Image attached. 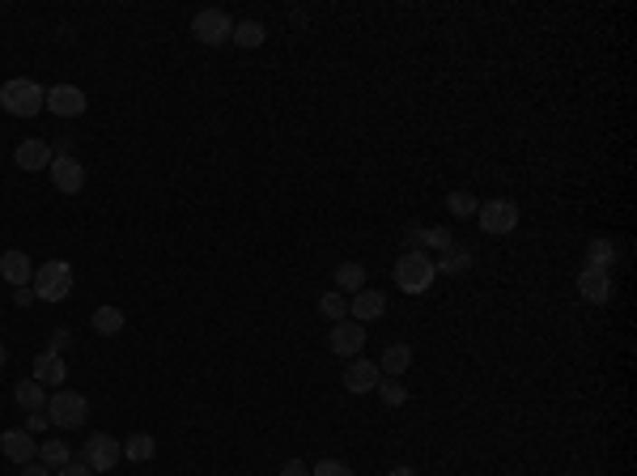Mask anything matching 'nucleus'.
I'll use <instances>...</instances> for the list:
<instances>
[{"label": "nucleus", "instance_id": "obj_9", "mask_svg": "<svg viewBox=\"0 0 637 476\" xmlns=\"http://www.w3.org/2000/svg\"><path fill=\"white\" fill-rule=\"evenodd\" d=\"M0 451H5V460H14L26 468V463H34V455H39V443H34V434L22 425V430H5V434H0Z\"/></svg>", "mask_w": 637, "mask_h": 476}, {"label": "nucleus", "instance_id": "obj_18", "mask_svg": "<svg viewBox=\"0 0 637 476\" xmlns=\"http://www.w3.org/2000/svg\"><path fill=\"white\" fill-rule=\"evenodd\" d=\"M64 375H69V366H64L60 353H39V357H34V378H39L43 387H60Z\"/></svg>", "mask_w": 637, "mask_h": 476}, {"label": "nucleus", "instance_id": "obj_30", "mask_svg": "<svg viewBox=\"0 0 637 476\" xmlns=\"http://www.w3.org/2000/svg\"><path fill=\"white\" fill-rule=\"evenodd\" d=\"M446 209H451V217H476L480 200L471 196V192H446Z\"/></svg>", "mask_w": 637, "mask_h": 476}, {"label": "nucleus", "instance_id": "obj_12", "mask_svg": "<svg viewBox=\"0 0 637 476\" xmlns=\"http://www.w3.org/2000/svg\"><path fill=\"white\" fill-rule=\"evenodd\" d=\"M578 294L586 298L591 307H604V302H612V272L582 268V272H578Z\"/></svg>", "mask_w": 637, "mask_h": 476}, {"label": "nucleus", "instance_id": "obj_7", "mask_svg": "<svg viewBox=\"0 0 637 476\" xmlns=\"http://www.w3.org/2000/svg\"><path fill=\"white\" fill-rule=\"evenodd\" d=\"M476 222H480V230L485 234H493V238H501V234H510L514 225H518V205L514 200H485L480 209H476Z\"/></svg>", "mask_w": 637, "mask_h": 476}, {"label": "nucleus", "instance_id": "obj_17", "mask_svg": "<svg viewBox=\"0 0 637 476\" xmlns=\"http://www.w3.org/2000/svg\"><path fill=\"white\" fill-rule=\"evenodd\" d=\"M408 366H413V345H387V349H383V357H378V370H383V378L408 375Z\"/></svg>", "mask_w": 637, "mask_h": 476}, {"label": "nucleus", "instance_id": "obj_2", "mask_svg": "<svg viewBox=\"0 0 637 476\" xmlns=\"http://www.w3.org/2000/svg\"><path fill=\"white\" fill-rule=\"evenodd\" d=\"M433 260L425 252H404L400 260H395V285H400L404 294H425L433 285Z\"/></svg>", "mask_w": 637, "mask_h": 476}, {"label": "nucleus", "instance_id": "obj_36", "mask_svg": "<svg viewBox=\"0 0 637 476\" xmlns=\"http://www.w3.org/2000/svg\"><path fill=\"white\" fill-rule=\"evenodd\" d=\"M56 476H94V472H90V468H85L81 460H72V463H64V468H60Z\"/></svg>", "mask_w": 637, "mask_h": 476}, {"label": "nucleus", "instance_id": "obj_15", "mask_svg": "<svg viewBox=\"0 0 637 476\" xmlns=\"http://www.w3.org/2000/svg\"><path fill=\"white\" fill-rule=\"evenodd\" d=\"M348 315H353V323L383 319V315H387V294H378V290H361V294H353V302H348Z\"/></svg>", "mask_w": 637, "mask_h": 476}, {"label": "nucleus", "instance_id": "obj_24", "mask_svg": "<svg viewBox=\"0 0 637 476\" xmlns=\"http://www.w3.org/2000/svg\"><path fill=\"white\" fill-rule=\"evenodd\" d=\"M408 238H413V243H425V247H438V252H446V247L455 243V234H451L446 225H430V230L413 225V230H408Z\"/></svg>", "mask_w": 637, "mask_h": 476}, {"label": "nucleus", "instance_id": "obj_26", "mask_svg": "<svg viewBox=\"0 0 637 476\" xmlns=\"http://www.w3.org/2000/svg\"><path fill=\"white\" fill-rule=\"evenodd\" d=\"M375 392L383 395V405H387V408H404V405H408V387H404L400 378H378Z\"/></svg>", "mask_w": 637, "mask_h": 476}, {"label": "nucleus", "instance_id": "obj_37", "mask_svg": "<svg viewBox=\"0 0 637 476\" xmlns=\"http://www.w3.org/2000/svg\"><path fill=\"white\" fill-rule=\"evenodd\" d=\"M22 476H56V472H52L47 463H26V468H22Z\"/></svg>", "mask_w": 637, "mask_h": 476}, {"label": "nucleus", "instance_id": "obj_23", "mask_svg": "<svg viewBox=\"0 0 637 476\" xmlns=\"http://www.w3.org/2000/svg\"><path fill=\"white\" fill-rule=\"evenodd\" d=\"M153 455H157V438H153V434H132V438H124V460L145 463V460H153Z\"/></svg>", "mask_w": 637, "mask_h": 476}, {"label": "nucleus", "instance_id": "obj_27", "mask_svg": "<svg viewBox=\"0 0 637 476\" xmlns=\"http://www.w3.org/2000/svg\"><path fill=\"white\" fill-rule=\"evenodd\" d=\"M612 260H616V247H612L608 238H595V243H591V255H586V268L612 272Z\"/></svg>", "mask_w": 637, "mask_h": 476}, {"label": "nucleus", "instance_id": "obj_25", "mask_svg": "<svg viewBox=\"0 0 637 476\" xmlns=\"http://www.w3.org/2000/svg\"><path fill=\"white\" fill-rule=\"evenodd\" d=\"M230 39H234L238 47H263V39H268V30H263V22H238Z\"/></svg>", "mask_w": 637, "mask_h": 476}, {"label": "nucleus", "instance_id": "obj_32", "mask_svg": "<svg viewBox=\"0 0 637 476\" xmlns=\"http://www.w3.org/2000/svg\"><path fill=\"white\" fill-rule=\"evenodd\" d=\"M69 340H72L69 328H56V332H52V345H47V353H64V349H69Z\"/></svg>", "mask_w": 637, "mask_h": 476}, {"label": "nucleus", "instance_id": "obj_11", "mask_svg": "<svg viewBox=\"0 0 637 476\" xmlns=\"http://www.w3.org/2000/svg\"><path fill=\"white\" fill-rule=\"evenodd\" d=\"M52 157H56V149H52L47 140H39V137L22 140V145L14 149L17 170H47V167H52Z\"/></svg>", "mask_w": 637, "mask_h": 476}, {"label": "nucleus", "instance_id": "obj_31", "mask_svg": "<svg viewBox=\"0 0 637 476\" xmlns=\"http://www.w3.org/2000/svg\"><path fill=\"white\" fill-rule=\"evenodd\" d=\"M310 476H353V468L340 460H318L315 468H310Z\"/></svg>", "mask_w": 637, "mask_h": 476}, {"label": "nucleus", "instance_id": "obj_1", "mask_svg": "<svg viewBox=\"0 0 637 476\" xmlns=\"http://www.w3.org/2000/svg\"><path fill=\"white\" fill-rule=\"evenodd\" d=\"M0 107L14 119H30V115H39L47 107V90L34 77H9L0 85Z\"/></svg>", "mask_w": 637, "mask_h": 476}, {"label": "nucleus", "instance_id": "obj_5", "mask_svg": "<svg viewBox=\"0 0 637 476\" xmlns=\"http://www.w3.org/2000/svg\"><path fill=\"white\" fill-rule=\"evenodd\" d=\"M124 460V443L111 434H94V438H85V447H81V463L90 468V472H111L115 463Z\"/></svg>", "mask_w": 637, "mask_h": 476}, {"label": "nucleus", "instance_id": "obj_29", "mask_svg": "<svg viewBox=\"0 0 637 476\" xmlns=\"http://www.w3.org/2000/svg\"><path fill=\"white\" fill-rule=\"evenodd\" d=\"M39 460L52 468V472H60L64 463H72L69 455V443H39Z\"/></svg>", "mask_w": 637, "mask_h": 476}, {"label": "nucleus", "instance_id": "obj_16", "mask_svg": "<svg viewBox=\"0 0 637 476\" xmlns=\"http://www.w3.org/2000/svg\"><path fill=\"white\" fill-rule=\"evenodd\" d=\"M0 277L9 281L14 290L30 285V281H34V264H30V255L26 252H5V255H0Z\"/></svg>", "mask_w": 637, "mask_h": 476}, {"label": "nucleus", "instance_id": "obj_4", "mask_svg": "<svg viewBox=\"0 0 637 476\" xmlns=\"http://www.w3.org/2000/svg\"><path fill=\"white\" fill-rule=\"evenodd\" d=\"M47 417L56 430H81L85 421H90V400L81 392H69V387H60L52 400H47Z\"/></svg>", "mask_w": 637, "mask_h": 476}, {"label": "nucleus", "instance_id": "obj_35", "mask_svg": "<svg viewBox=\"0 0 637 476\" xmlns=\"http://www.w3.org/2000/svg\"><path fill=\"white\" fill-rule=\"evenodd\" d=\"M47 425H52V417H47V413H30V421H26L30 434H39V430H47Z\"/></svg>", "mask_w": 637, "mask_h": 476}, {"label": "nucleus", "instance_id": "obj_3", "mask_svg": "<svg viewBox=\"0 0 637 476\" xmlns=\"http://www.w3.org/2000/svg\"><path fill=\"white\" fill-rule=\"evenodd\" d=\"M72 294V268L64 260H47L34 268V298L39 302H64Z\"/></svg>", "mask_w": 637, "mask_h": 476}, {"label": "nucleus", "instance_id": "obj_6", "mask_svg": "<svg viewBox=\"0 0 637 476\" xmlns=\"http://www.w3.org/2000/svg\"><path fill=\"white\" fill-rule=\"evenodd\" d=\"M192 34H195V43H204V47L230 43V34H234V17L225 14V9H200V14L192 17Z\"/></svg>", "mask_w": 637, "mask_h": 476}, {"label": "nucleus", "instance_id": "obj_33", "mask_svg": "<svg viewBox=\"0 0 637 476\" xmlns=\"http://www.w3.org/2000/svg\"><path fill=\"white\" fill-rule=\"evenodd\" d=\"M280 476H310V468H306V460H285L280 463Z\"/></svg>", "mask_w": 637, "mask_h": 476}, {"label": "nucleus", "instance_id": "obj_39", "mask_svg": "<svg viewBox=\"0 0 637 476\" xmlns=\"http://www.w3.org/2000/svg\"><path fill=\"white\" fill-rule=\"evenodd\" d=\"M5 362H9V353H5V345H0V366H5Z\"/></svg>", "mask_w": 637, "mask_h": 476}, {"label": "nucleus", "instance_id": "obj_8", "mask_svg": "<svg viewBox=\"0 0 637 476\" xmlns=\"http://www.w3.org/2000/svg\"><path fill=\"white\" fill-rule=\"evenodd\" d=\"M361 345H366V328L353 319H340L332 323V337H328V349L336 353V357H357Z\"/></svg>", "mask_w": 637, "mask_h": 476}, {"label": "nucleus", "instance_id": "obj_38", "mask_svg": "<svg viewBox=\"0 0 637 476\" xmlns=\"http://www.w3.org/2000/svg\"><path fill=\"white\" fill-rule=\"evenodd\" d=\"M387 476H421V472H416V468H408V463H400V468H391Z\"/></svg>", "mask_w": 637, "mask_h": 476}, {"label": "nucleus", "instance_id": "obj_20", "mask_svg": "<svg viewBox=\"0 0 637 476\" xmlns=\"http://www.w3.org/2000/svg\"><path fill=\"white\" fill-rule=\"evenodd\" d=\"M471 260H476V255H471L468 247H459V243H451V247H446V252H442V260L433 264V272H446V277H459V272H468V268H471Z\"/></svg>", "mask_w": 637, "mask_h": 476}, {"label": "nucleus", "instance_id": "obj_19", "mask_svg": "<svg viewBox=\"0 0 637 476\" xmlns=\"http://www.w3.org/2000/svg\"><path fill=\"white\" fill-rule=\"evenodd\" d=\"M14 400L17 408H26V413H39V408H47V392H43L39 378H22L14 387Z\"/></svg>", "mask_w": 637, "mask_h": 476}, {"label": "nucleus", "instance_id": "obj_21", "mask_svg": "<svg viewBox=\"0 0 637 476\" xmlns=\"http://www.w3.org/2000/svg\"><path fill=\"white\" fill-rule=\"evenodd\" d=\"M336 290H340V294H361V290H366V268L357 264V260H345V264L336 268Z\"/></svg>", "mask_w": 637, "mask_h": 476}, {"label": "nucleus", "instance_id": "obj_28", "mask_svg": "<svg viewBox=\"0 0 637 476\" xmlns=\"http://www.w3.org/2000/svg\"><path fill=\"white\" fill-rule=\"evenodd\" d=\"M318 310H323V319L340 323V319H348V298L340 294V290H332V294L318 298Z\"/></svg>", "mask_w": 637, "mask_h": 476}, {"label": "nucleus", "instance_id": "obj_22", "mask_svg": "<svg viewBox=\"0 0 637 476\" xmlns=\"http://www.w3.org/2000/svg\"><path fill=\"white\" fill-rule=\"evenodd\" d=\"M90 323H94L98 337H119L128 319H124V310H119V307H98V310H94V319H90Z\"/></svg>", "mask_w": 637, "mask_h": 476}, {"label": "nucleus", "instance_id": "obj_34", "mask_svg": "<svg viewBox=\"0 0 637 476\" xmlns=\"http://www.w3.org/2000/svg\"><path fill=\"white\" fill-rule=\"evenodd\" d=\"M14 307H34V285H22V290H14Z\"/></svg>", "mask_w": 637, "mask_h": 476}, {"label": "nucleus", "instance_id": "obj_10", "mask_svg": "<svg viewBox=\"0 0 637 476\" xmlns=\"http://www.w3.org/2000/svg\"><path fill=\"white\" fill-rule=\"evenodd\" d=\"M47 170H52V183H56L64 196H77V192L85 187V167L77 162V157H52V167Z\"/></svg>", "mask_w": 637, "mask_h": 476}, {"label": "nucleus", "instance_id": "obj_14", "mask_svg": "<svg viewBox=\"0 0 637 476\" xmlns=\"http://www.w3.org/2000/svg\"><path fill=\"white\" fill-rule=\"evenodd\" d=\"M378 378H383V370H378L375 362H366V357H353L345 370V387L353 395H366V392H375L378 387Z\"/></svg>", "mask_w": 637, "mask_h": 476}, {"label": "nucleus", "instance_id": "obj_13", "mask_svg": "<svg viewBox=\"0 0 637 476\" xmlns=\"http://www.w3.org/2000/svg\"><path fill=\"white\" fill-rule=\"evenodd\" d=\"M47 111L52 115H85V94L77 90V85H52L47 90Z\"/></svg>", "mask_w": 637, "mask_h": 476}]
</instances>
